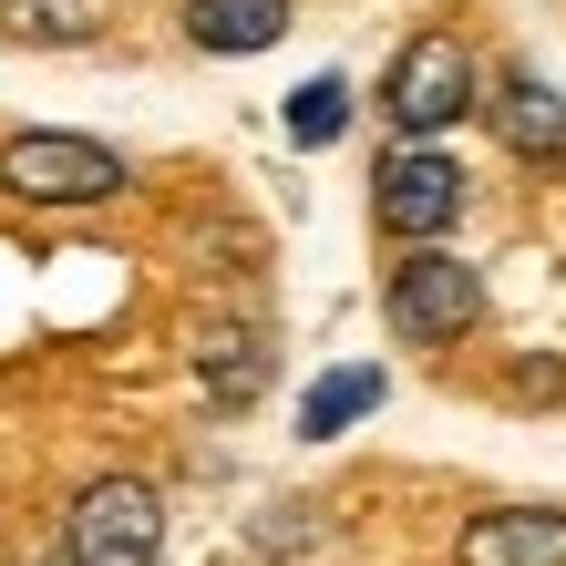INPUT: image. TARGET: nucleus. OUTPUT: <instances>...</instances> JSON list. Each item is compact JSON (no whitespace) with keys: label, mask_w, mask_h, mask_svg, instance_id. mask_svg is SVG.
Segmentation results:
<instances>
[{"label":"nucleus","mask_w":566,"mask_h":566,"mask_svg":"<svg viewBox=\"0 0 566 566\" xmlns=\"http://www.w3.org/2000/svg\"><path fill=\"white\" fill-rule=\"evenodd\" d=\"M463 155L453 145H391L371 165V227L391 248H443L453 227H463Z\"/></svg>","instance_id":"obj_5"},{"label":"nucleus","mask_w":566,"mask_h":566,"mask_svg":"<svg viewBox=\"0 0 566 566\" xmlns=\"http://www.w3.org/2000/svg\"><path fill=\"white\" fill-rule=\"evenodd\" d=\"M494 391H505L515 412H566V360H556V350H515Z\"/></svg>","instance_id":"obj_14"},{"label":"nucleus","mask_w":566,"mask_h":566,"mask_svg":"<svg viewBox=\"0 0 566 566\" xmlns=\"http://www.w3.org/2000/svg\"><path fill=\"white\" fill-rule=\"evenodd\" d=\"M453 566H566V505H484V515H463Z\"/></svg>","instance_id":"obj_7"},{"label":"nucleus","mask_w":566,"mask_h":566,"mask_svg":"<svg viewBox=\"0 0 566 566\" xmlns=\"http://www.w3.org/2000/svg\"><path fill=\"white\" fill-rule=\"evenodd\" d=\"M62 566H155L165 556V494L145 474H93L73 505H62Z\"/></svg>","instance_id":"obj_4"},{"label":"nucleus","mask_w":566,"mask_h":566,"mask_svg":"<svg viewBox=\"0 0 566 566\" xmlns=\"http://www.w3.org/2000/svg\"><path fill=\"white\" fill-rule=\"evenodd\" d=\"M474 114L494 124V145H505L515 165H566V93L546 73H494Z\"/></svg>","instance_id":"obj_6"},{"label":"nucleus","mask_w":566,"mask_h":566,"mask_svg":"<svg viewBox=\"0 0 566 566\" xmlns=\"http://www.w3.org/2000/svg\"><path fill=\"white\" fill-rule=\"evenodd\" d=\"M474 104H484V73H474V52H463L453 31H412V42L391 52V73H381V114H391L402 145H443Z\"/></svg>","instance_id":"obj_2"},{"label":"nucleus","mask_w":566,"mask_h":566,"mask_svg":"<svg viewBox=\"0 0 566 566\" xmlns=\"http://www.w3.org/2000/svg\"><path fill=\"white\" fill-rule=\"evenodd\" d=\"M21 566H62V556H52V546H42V556H21Z\"/></svg>","instance_id":"obj_15"},{"label":"nucleus","mask_w":566,"mask_h":566,"mask_svg":"<svg viewBox=\"0 0 566 566\" xmlns=\"http://www.w3.org/2000/svg\"><path fill=\"white\" fill-rule=\"evenodd\" d=\"M381 391H391L381 360H340V371H319L310 391H298V443H340L350 422L381 412Z\"/></svg>","instance_id":"obj_11"},{"label":"nucleus","mask_w":566,"mask_h":566,"mask_svg":"<svg viewBox=\"0 0 566 566\" xmlns=\"http://www.w3.org/2000/svg\"><path fill=\"white\" fill-rule=\"evenodd\" d=\"M248 546L258 556H319L329 546V515L310 505V494H269V505L248 515Z\"/></svg>","instance_id":"obj_13"},{"label":"nucleus","mask_w":566,"mask_h":566,"mask_svg":"<svg viewBox=\"0 0 566 566\" xmlns=\"http://www.w3.org/2000/svg\"><path fill=\"white\" fill-rule=\"evenodd\" d=\"M124 0H0V42L11 52H83L104 42Z\"/></svg>","instance_id":"obj_10"},{"label":"nucleus","mask_w":566,"mask_h":566,"mask_svg":"<svg viewBox=\"0 0 566 566\" xmlns=\"http://www.w3.org/2000/svg\"><path fill=\"white\" fill-rule=\"evenodd\" d=\"M381 319H391V340H412V350L474 340L484 329V269L453 258V248H402L391 279H381Z\"/></svg>","instance_id":"obj_1"},{"label":"nucleus","mask_w":566,"mask_h":566,"mask_svg":"<svg viewBox=\"0 0 566 566\" xmlns=\"http://www.w3.org/2000/svg\"><path fill=\"white\" fill-rule=\"evenodd\" d=\"M289 0H176V31L207 62H248V52H279L289 42Z\"/></svg>","instance_id":"obj_9"},{"label":"nucleus","mask_w":566,"mask_h":566,"mask_svg":"<svg viewBox=\"0 0 566 566\" xmlns=\"http://www.w3.org/2000/svg\"><path fill=\"white\" fill-rule=\"evenodd\" d=\"M269 371H279L269 319H207V340H196V381H207L217 412H248L258 391H269Z\"/></svg>","instance_id":"obj_8"},{"label":"nucleus","mask_w":566,"mask_h":566,"mask_svg":"<svg viewBox=\"0 0 566 566\" xmlns=\"http://www.w3.org/2000/svg\"><path fill=\"white\" fill-rule=\"evenodd\" d=\"M124 186H135V165L93 135H62V124H31L0 145V196H21V207H114Z\"/></svg>","instance_id":"obj_3"},{"label":"nucleus","mask_w":566,"mask_h":566,"mask_svg":"<svg viewBox=\"0 0 566 566\" xmlns=\"http://www.w3.org/2000/svg\"><path fill=\"white\" fill-rule=\"evenodd\" d=\"M279 124H289V145H298V155L340 145V135H350V73H310V83L289 93V114H279Z\"/></svg>","instance_id":"obj_12"}]
</instances>
